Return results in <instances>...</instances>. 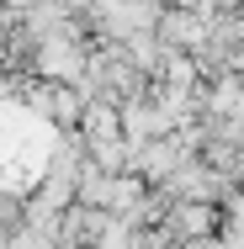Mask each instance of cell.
<instances>
[{
  "mask_svg": "<svg viewBox=\"0 0 244 249\" xmlns=\"http://www.w3.org/2000/svg\"><path fill=\"white\" fill-rule=\"evenodd\" d=\"M159 43L181 53H202L212 37V11H191V5H159V21H154Z\"/></svg>",
  "mask_w": 244,
  "mask_h": 249,
  "instance_id": "cell-1",
  "label": "cell"
},
{
  "mask_svg": "<svg viewBox=\"0 0 244 249\" xmlns=\"http://www.w3.org/2000/svg\"><path fill=\"white\" fill-rule=\"evenodd\" d=\"M218 223H223V207L175 196V201H170V212H165V223H154V228H165L175 244H202V239L218 233Z\"/></svg>",
  "mask_w": 244,
  "mask_h": 249,
  "instance_id": "cell-2",
  "label": "cell"
},
{
  "mask_svg": "<svg viewBox=\"0 0 244 249\" xmlns=\"http://www.w3.org/2000/svg\"><path fill=\"white\" fill-rule=\"evenodd\" d=\"M85 143H101V138H122V106L106 96H85L80 106V127H75Z\"/></svg>",
  "mask_w": 244,
  "mask_h": 249,
  "instance_id": "cell-3",
  "label": "cell"
}]
</instances>
